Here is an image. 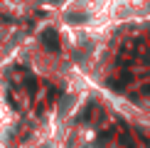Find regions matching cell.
<instances>
[{
    "instance_id": "6da1fadb",
    "label": "cell",
    "mask_w": 150,
    "mask_h": 148,
    "mask_svg": "<svg viewBox=\"0 0 150 148\" xmlns=\"http://www.w3.org/2000/svg\"><path fill=\"white\" fill-rule=\"evenodd\" d=\"M121 143L126 146V148H135V146H133V141H130V136H128L126 131H123V136H121Z\"/></svg>"
}]
</instances>
